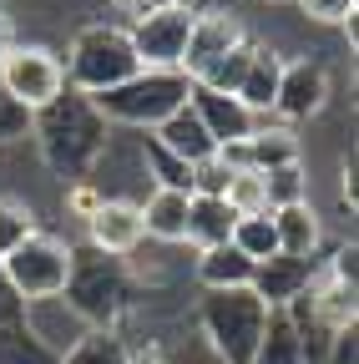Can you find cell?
Wrapping results in <instances>:
<instances>
[{"mask_svg": "<svg viewBox=\"0 0 359 364\" xmlns=\"http://www.w3.org/2000/svg\"><path fill=\"white\" fill-rule=\"evenodd\" d=\"M107 136H112V127L102 122L92 97H81V91H71V86L51 107H41L31 117V142H36L41 162H46V172L61 177V188L66 182H81L86 172H92L97 152L107 147Z\"/></svg>", "mask_w": 359, "mask_h": 364, "instance_id": "obj_1", "label": "cell"}, {"mask_svg": "<svg viewBox=\"0 0 359 364\" xmlns=\"http://www.w3.org/2000/svg\"><path fill=\"white\" fill-rule=\"evenodd\" d=\"M61 66H66V86L81 91V97H102V91H112V86H122L127 76L142 71L137 51H132L127 26H117V21L81 26V31L71 36V46H66Z\"/></svg>", "mask_w": 359, "mask_h": 364, "instance_id": "obj_2", "label": "cell"}, {"mask_svg": "<svg viewBox=\"0 0 359 364\" xmlns=\"http://www.w3.org/2000/svg\"><path fill=\"white\" fill-rule=\"evenodd\" d=\"M188 91H193V81H188L183 71H152V66H142L137 76H127L122 86L92 97V107H97L102 122L117 127V132H152V127H162L172 112L188 107Z\"/></svg>", "mask_w": 359, "mask_h": 364, "instance_id": "obj_3", "label": "cell"}, {"mask_svg": "<svg viewBox=\"0 0 359 364\" xmlns=\"http://www.w3.org/2000/svg\"><path fill=\"white\" fill-rule=\"evenodd\" d=\"M61 299L92 329H117L122 318L137 309V289H132V279H127V263L107 258V253H92V248L71 253V273H66Z\"/></svg>", "mask_w": 359, "mask_h": 364, "instance_id": "obj_4", "label": "cell"}, {"mask_svg": "<svg viewBox=\"0 0 359 364\" xmlns=\"http://www.w3.org/2000/svg\"><path fill=\"white\" fill-rule=\"evenodd\" d=\"M263 324H268V304L253 289H223L198 299V339L223 364H253Z\"/></svg>", "mask_w": 359, "mask_h": 364, "instance_id": "obj_5", "label": "cell"}, {"mask_svg": "<svg viewBox=\"0 0 359 364\" xmlns=\"http://www.w3.org/2000/svg\"><path fill=\"white\" fill-rule=\"evenodd\" d=\"M71 253H76L71 238L51 233V228H36V233H31L21 248H11L6 258H0V268H6L11 289L21 294V304H31V299H51V294L66 289Z\"/></svg>", "mask_w": 359, "mask_h": 364, "instance_id": "obj_6", "label": "cell"}, {"mask_svg": "<svg viewBox=\"0 0 359 364\" xmlns=\"http://www.w3.org/2000/svg\"><path fill=\"white\" fill-rule=\"evenodd\" d=\"M193 21H198V6H188V0H157L142 16H132L127 36H132L137 61L152 71H177L183 51H188V36H193Z\"/></svg>", "mask_w": 359, "mask_h": 364, "instance_id": "obj_7", "label": "cell"}, {"mask_svg": "<svg viewBox=\"0 0 359 364\" xmlns=\"http://www.w3.org/2000/svg\"><path fill=\"white\" fill-rule=\"evenodd\" d=\"M0 91H6L11 102H21L31 117L41 107H51L61 91H66V66H61V51L41 41H16L6 61H0Z\"/></svg>", "mask_w": 359, "mask_h": 364, "instance_id": "obj_8", "label": "cell"}, {"mask_svg": "<svg viewBox=\"0 0 359 364\" xmlns=\"http://www.w3.org/2000/svg\"><path fill=\"white\" fill-rule=\"evenodd\" d=\"M86 182L102 193V203H132V208H142V198L157 188L152 172H147L142 132H117V127H112L107 147L97 152L92 172H86Z\"/></svg>", "mask_w": 359, "mask_h": 364, "instance_id": "obj_9", "label": "cell"}, {"mask_svg": "<svg viewBox=\"0 0 359 364\" xmlns=\"http://www.w3.org/2000/svg\"><path fill=\"white\" fill-rule=\"evenodd\" d=\"M334 97V76L319 56H294L284 61L279 71V91H274V122L284 127H299V122H314Z\"/></svg>", "mask_w": 359, "mask_h": 364, "instance_id": "obj_10", "label": "cell"}, {"mask_svg": "<svg viewBox=\"0 0 359 364\" xmlns=\"http://www.w3.org/2000/svg\"><path fill=\"white\" fill-rule=\"evenodd\" d=\"M248 41L243 21L228 11V6H198V21H193V36H188V51H183V71L188 81H198L213 61H223L228 51H238V46Z\"/></svg>", "mask_w": 359, "mask_h": 364, "instance_id": "obj_11", "label": "cell"}, {"mask_svg": "<svg viewBox=\"0 0 359 364\" xmlns=\"http://www.w3.org/2000/svg\"><path fill=\"white\" fill-rule=\"evenodd\" d=\"M21 329L36 339V349L41 354H51L56 364L92 334V324H86V318L61 299V294H51V299H31L26 309H21Z\"/></svg>", "mask_w": 359, "mask_h": 364, "instance_id": "obj_12", "label": "cell"}, {"mask_svg": "<svg viewBox=\"0 0 359 364\" xmlns=\"http://www.w3.org/2000/svg\"><path fill=\"white\" fill-rule=\"evenodd\" d=\"M86 248L107 258H132L142 248V213L132 203H102L86 218Z\"/></svg>", "mask_w": 359, "mask_h": 364, "instance_id": "obj_13", "label": "cell"}, {"mask_svg": "<svg viewBox=\"0 0 359 364\" xmlns=\"http://www.w3.org/2000/svg\"><path fill=\"white\" fill-rule=\"evenodd\" d=\"M188 107L198 112V122L208 127V136L218 147H228V142H243V136H253V127H258V117L238 102V97H228V91H208V86H193L188 91Z\"/></svg>", "mask_w": 359, "mask_h": 364, "instance_id": "obj_14", "label": "cell"}, {"mask_svg": "<svg viewBox=\"0 0 359 364\" xmlns=\"http://www.w3.org/2000/svg\"><path fill=\"white\" fill-rule=\"evenodd\" d=\"M188 203H193V193H183V188H152L137 208L142 238L167 243V248H188Z\"/></svg>", "mask_w": 359, "mask_h": 364, "instance_id": "obj_15", "label": "cell"}, {"mask_svg": "<svg viewBox=\"0 0 359 364\" xmlns=\"http://www.w3.org/2000/svg\"><path fill=\"white\" fill-rule=\"evenodd\" d=\"M314 273H319V263L274 253V258H263V263L253 268V294H258L268 309H284V304H294V299L314 284Z\"/></svg>", "mask_w": 359, "mask_h": 364, "instance_id": "obj_16", "label": "cell"}, {"mask_svg": "<svg viewBox=\"0 0 359 364\" xmlns=\"http://www.w3.org/2000/svg\"><path fill=\"white\" fill-rule=\"evenodd\" d=\"M253 268L258 263H248L233 243H218V248H203V253H193V263H188V273L198 279V289L203 294H223V289H253Z\"/></svg>", "mask_w": 359, "mask_h": 364, "instance_id": "obj_17", "label": "cell"}, {"mask_svg": "<svg viewBox=\"0 0 359 364\" xmlns=\"http://www.w3.org/2000/svg\"><path fill=\"white\" fill-rule=\"evenodd\" d=\"M147 136H152L162 152H172L177 162H188V167H198V162H208V157L218 152V142L208 136V127L198 122V112H193V107L172 112V117H167L162 127H152Z\"/></svg>", "mask_w": 359, "mask_h": 364, "instance_id": "obj_18", "label": "cell"}, {"mask_svg": "<svg viewBox=\"0 0 359 364\" xmlns=\"http://www.w3.org/2000/svg\"><path fill=\"white\" fill-rule=\"evenodd\" d=\"M274 233H279V253H284V258L319 263V248H324V218H319V208H314V203L279 208V213H274Z\"/></svg>", "mask_w": 359, "mask_h": 364, "instance_id": "obj_19", "label": "cell"}, {"mask_svg": "<svg viewBox=\"0 0 359 364\" xmlns=\"http://www.w3.org/2000/svg\"><path fill=\"white\" fill-rule=\"evenodd\" d=\"M279 71H284V56H279L268 41H258V46H253V61H248V71H243V81H238V91H233V97H238V102H243L253 117H274Z\"/></svg>", "mask_w": 359, "mask_h": 364, "instance_id": "obj_20", "label": "cell"}, {"mask_svg": "<svg viewBox=\"0 0 359 364\" xmlns=\"http://www.w3.org/2000/svg\"><path fill=\"white\" fill-rule=\"evenodd\" d=\"M248 162L258 172H274L284 162H304V142H299V132L274 122V117H258L253 136H248Z\"/></svg>", "mask_w": 359, "mask_h": 364, "instance_id": "obj_21", "label": "cell"}, {"mask_svg": "<svg viewBox=\"0 0 359 364\" xmlns=\"http://www.w3.org/2000/svg\"><path fill=\"white\" fill-rule=\"evenodd\" d=\"M233 223H238V213L223 198H193L188 203V248L203 253V248L228 243L233 238Z\"/></svg>", "mask_w": 359, "mask_h": 364, "instance_id": "obj_22", "label": "cell"}, {"mask_svg": "<svg viewBox=\"0 0 359 364\" xmlns=\"http://www.w3.org/2000/svg\"><path fill=\"white\" fill-rule=\"evenodd\" d=\"M253 364H304L299 329H294L289 309H268V324H263V339L253 349Z\"/></svg>", "mask_w": 359, "mask_h": 364, "instance_id": "obj_23", "label": "cell"}, {"mask_svg": "<svg viewBox=\"0 0 359 364\" xmlns=\"http://www.w3.org/2000/svg\"><path fill=\"white\" fill-rule=\"evenodd\" d=\"M263 193H268V213L309 203V193H314L309 167H304V162H284V167H274V172H263Z\"/></svg>", "mask_w": 359, "mask_h": 364, "instance_id": "obj_24", "label": "cell"}, {"mask_svg": "<svg viewBox=\"0 0 359 364\" xmlns=\"http://www.w3.org/2000/svg\"><path fill=\"white\" fill-rule=\"evenodd\" d=\"M248 263H263L279 253V233H274V213H253V218H238L233 223V238H228Z\"/></svg>", "mask_w": 359, "mask_h": 364, "instance_id": "obj_25", "label": "cell"}, {"mask_svg": "<svg viewBox=\"0 0 359 364\" xmlns=\"http://www.w3.org/2000/svg\"><path fill=\"white\" fill-rule=\"evenodd\" d=\"M36 228H41V218H36V208H31L26 198L0 193V258H6L11 248H21Z\"/></svg>", "mask_w": 359, "mask_h": 364, "instance_id": "obj_26", "label": "cell"}, {"mask_svg": "<svg viewBox=\"0 0 359 364\" xmlns=\"http://www.w3.org/2000/svg\"><path fill=\"white\" fill-rule=\"evenodd\" d=\"M127 359H132L127 334H117V329H92L61 364H127Z\"/></svg>", "mask_w": 359, "mask_h": 364, "instance_id": "obj_27", "label": "cell"}, {"mask_svg": "<svg viewBox=\"0 0 359 364\" xmlns=\"http://www.w3.org/2000/svg\"><path fill=\"white\" fill-rule=\"evenodd\" d=\"M253 36L238 46V51H228V56H223V61H213L193 86H208V91H228V97H233V91H238V81H243V71H248V61H253Z\"/></svg>", "mask_w": 359, "mask_h": 364, "instance_id": "obj_28", "label": "cell"}, {"mask_svg": "<svg viewBox=\"0 0 359 364\" xmlns=\"http://www.w3.org/2000/svg\"><path fill=\"white\" fill-rule=\"evenodd\" d=\"M223 203H228L238 218H253V213H268V193H263V172H233L228 177V193H223Z\"/></svg>", "mask_w": 359, "mask_h": 364, "instance_id": "obj_29", "label": "cell"}, {"mask_svg": "<svg viewBox=\"0 0 359 364\" xmlns=\"http://www.w3.org/2000/svg\"><path fill=\"white\" fill-rule=\"evenodd\" d=\"M0 364H56V359L41 354L21 324H0Z\"/></svg>", "mask_w": 359, "mask_h": 364, "instance_id": "obj_30", "label": "cell"}, {"mask_svg": "<svg viewBox=\"0 0 359 364\" xmlns=\"http://www.w3.org/2000/svg\"><path fill=\"white\" fill-rule=\"evenodd\" d=\"M294 6L314 26H344L349 16H359V0H294Z\"/></svg>", "mask_w": 359, "mask_h": 364, "instance_id": "obj_31", "label": "cell"}, {"mask_svg": "<svg viewBox=\"0 0 359 364\" xmlns=\"http://www.w3.org/2000/svg\"><path fill=\"white\" fill-rule=\"evenodd\" d=\"M324 273H329V279L334 284H344V289H359V248H354V238L349 243H339L324 263H319Z\"/></svg>", "mask_w": 359, "mask_h": 364, "instance_id": "obj_32", "label": "cell"}, {"mask_svg": "<svg viewBox=\"0 0 359 364\" xmlns=\"http://www.w3.org/2000/svg\"><path fill=\"white\" fill-rule=\"evenodd\" d=\"M61 208H66V218H81V223H86V218L102 208V193H97L86 177H81V182H66V188H61Z\"/></svg>", "mask_w": 359, "mask_h": 364, "instance_id": "obj_33", "label": "cell"}, {"mask_svg": "<svg viewBox=\"0 0 359 364\" xmlns=\"http://www.w3.org/2000/svg\"><path fill=\"white\" fill-rule=\"evenodd\" d=\"M167 364H223V359H218L198 334H188L183 344H177V354H167Z\"/></svg>", "mask_w": 359, "mask_h": 364, "instance_id": "obj_34", "label": "cell"}, {"mask_svg": "<svg viewBox=\"0 0 359 364\" xmlns=\"http://www.w3.org/2000/svg\"><path fill=\"white\" fill-rule=\"evenodd\" d=\"M324 364H359V329H339L329 354H324Z\"/></svg>", "mask_w": 359, "mask_h": 364, "instance_id": "obj_35", "label": "cell"}, {"mask_svg": "<svg viewBox=\"0 0 359 364\" xmlns=\"http://www.w3.org/2000/svg\"><path fill=\"white\" fill-rule=\"evenodd\" d=\"M21 294L11 289V279H6V268H0V324H21Z\"/></svg>", "mask_w": 359, "mask_h": 364, "instance_id": "obj_36", "label": "cell"}, {"mask_svg": "<svg viewBox=\"0 0 359 364\" xmlns=\"http://www.w3.org/2000/svg\"><path fill=\"white\" fill-rule=\"evenodd\" d=\"M16 41H21V36H16V21H11L6 11H0V61H6V51H11Z\"/></svg>", "mask_w": 359, "mask_h": 364, "instance_id": "obj_37", "label": "cell"}, {"mask_svg": "<svg viewBox=\"0 0 359 364\" xmlns=\"http://www.w3.org/2000/svg\"><path fill=\"white\" fill-rule=\"evenodd\" d=\"M112 6H117V11H127V16H142L147 6H157V0H112Z\"/></svg>", "mask_w": 359, "mask_h": 364, "instance_id": "obj_38", "label": "cell"}, {"mask_svg": "<svg viewBox=\"0 0 359 364\" xmlns=\"http://www.w3.org/2000/svg\"><path fill=\"white\" fill-rule=\"evenodd\" d=\"M127 364H167V354H157V349H142V354H132Z\"/></svg>", "mask_w": 359, "mask_h": 364, "instance_id": "obj_39", "label": "cell"}, {"mask_svg": "<svg viewBox=\"0 0 359 364\" xmlns=\"http://www.w3.org/2000/svg\"><path fill=\"white\" fill-rule=\"evenodd\" d=\"M339 31H344V41H349V51H354V46H359V16H349Z\"/></svg>", "mask_w": 359, "mask_h": 364, "instance_id": "obj_40", "label": "cell"}, {"mask_svg": "<svg viewBox=\"0 0 359 364\" xmlns=\"http://www.w3.org/2000/svg\"><path fill=\"white\" fill-rule=\"evenodd\" d=\"M263 6H294V0H263Z\"/></svg>", "mask_w": 359, "mask_h": 364, "instance_id": "obj_41", "label": "cell"}]
</instances>
